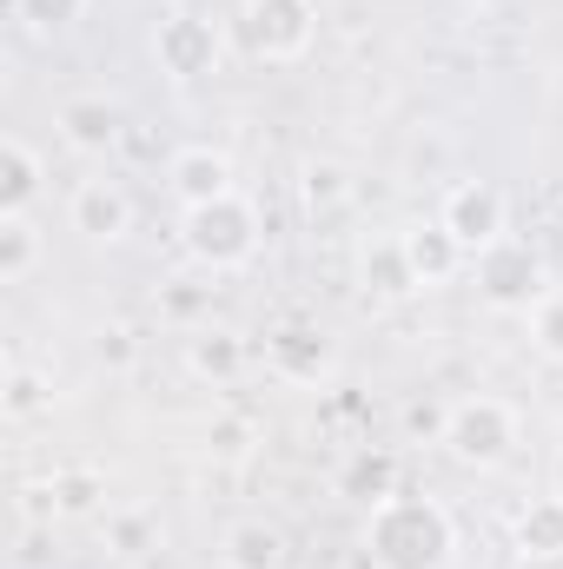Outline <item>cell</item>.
Segmentation results:
<instances>
[{
	"mask_svg": "<svg viewBox=\"0 0 563 569\" xmlns=\"http://www.w3.org/2000/svg\"><path fill=\"white\" fill-rule=\"evenodd\" d=\"M365 563L372 569H451L457 563V523L437 497L392 490L365 510Z\"/></svg>",
	"mask_w": 563,
	"mask_h": 569,
	"instance_id": "cell-1",
	"label": "cell"
},
{
	"mask_svg": "<svg viewBox=\"0 0 563 569\" xmlns=\"http://www.w3.org/2000/svg\"><path fill=\"white\" fill-rule=\"evenodd\" d=\"M259 206L246 199V192H226V199H213V206H192V212H179V246H186V259L192 266H206V272H239V266H253L259 259Z\"/></svg>",
	"mask_w": 563,
	"mask_h": 569,
	"instance_id": "cell-2",
	"label": "cell"
},
{
	"mask_svg": "<svg viewBox=\"0 0 563 569\" xmlns=\"http://www.w3.org/2000/svg\"><path fill=\"white\" fill-rule=\"evenodd\" d=\"M318 33V7L312 0H246L239 20H233V40L246 60H266V67H292L305 60Z\"/></svg>",
	"mask_w": 563,
	"mask_h": 569,
	"instance_id": "cell-3",
	"label": "cell"
},
{
	"mask_svg": "<svg viewBox=\"0 0 563 569\" xmlns=\"http://www.w3.org/2000/svg\"><path fill=\"white\" fill-rule=\"evenodd\" d=\"M471 272H477V298L491 311H524L531 318L544 305V291H551V266H544V252L531 239H497L491 252L471 259Z\"/></svg>",
	"mask_w": 563,
	"mask_h": 569,
	"instance_id": "cell-4",
	"label": "cell"
},
{
	"mask_svg": "<svg viewBox=\"0 0 563 569\" xmlns=\"http://www.w3.org/2000/svg\"><path fill=\"white\" fill-rule=\"evenodd\" d=\"M444 450L464 463V470H497L511 450H517V411L491 391H471L451 405L444 418Z\"/></svg>",
	"mask_w": 563,
	"mask_h": 569,
	"instance_id": "cell-5",
	"label": "cell"
},
{
	"mask_svg": "<svg viewBox=\"0 0 563 569\" xmlns=\"http://www.w3.org/2000/svg\"><path fill=\"white\" fill-rule=\"evenodd\" d=\"M152 60H159L166 80L192 87V80L219 73L226 33H219V20H206V13H192V7H166V13L152 20Z\"/></svg>",
	"mask_w": 563,
	"mask_h": 569,
	"instance_id": "cell-6",
	"label": "cell"
},
{
	"mask_svg": "<svg viewBox=\"0 0 563 569\" xmlns=\"http://www.w3.org/2000/svg\"><path fill=\"white\" fill-rule=\"evenodd\" d=\"M437 226L477 259V252H491L497 239H511V199H504L491 179H457V186H444Z\"/></svg>",
	"mask_w": 563,
	"mask_h": 569,
	"instance_id": "cell-7",
	"label": "cell"
},
{
	"mask_svg": "<svg viewBox=\"0 0 563 569\" xmlns=\"http://www.w3.org/2000/svg\"><path fill=\"white\" fill-rule=\"evenodd\" d=\"M67 219H73V232L80 239H93V246H120L127 232H134V192L120 186V179H80L73 186V199H67Z\"/></svg>",
	"mask_w": 563,
	"mask_h": 569,
	"instance_id": "cell-8",
	"label": "cell"
},
{
	"mask_svg": "<svg viewBox=\"0 0 563 569\" xmlns=\"http://www.w3.org/2000/svg\"><path fill=\"white\" fill-rule=\"evenodd\" d=\"M53 127H60V140L73 146V152H113V146L127 140L134 120H127V107L107 100V93H73V100H60Z\"/></svg>",
	"mask_w": 563,
	"mask_h": 569,
	"instance_id": "cell-9",
	"label": "cell"
},
{
	"mask_svg": "<svg viewBox=\"0 0 563 569\" xmlns=\"http://www.w3.org/2000/svg\"><path fill=\"white\" fill-rule=\"evenodd\" d=\"M166 186H172L179 212H192V206H213V199L239 192V186H233V159H226V152H213V146H179V152L166 159Z\"/></svg>",
	"mask_w": 563,
	"mask_h": 569,
	"instance_id": "cell-10",
	"label": "cell"
},
{
	"mask_svg": "<svg viewBox=\"0 0 563 569\" xmlns=\"http://www.w3.org/2000/svg\"><path fill=\"white\" fill-rule=\"evenodd\" d=\"M266 358H273V371L292 378V385H318L332 371V338L312 318H285L279 331L266 338Z\"/></svg>",
	"mask_w": 563,
	"mask_h": 569,
	"instance_id": "cell-11",
	"label": "cell"
},
{
	"mask_svg": "<svg viewBox=\"0 0 563 569\" xmlns=\"http://www.w3.org/2000/svg\"><path fill=\"white\" fill-rule=\"evenodd\" d=\"M186 371H192L199 385H239V371H246V338H239L233 325H199V331L186 338Z\"/></svg>",
	"mask_w": 563,
	"mask_h": 569,
	"instance_id": "cell-12",
	"label": "cell"
},
{
	"mask_svg": "<svg viewBox=\"0 0 563 569\" xmlns=\"http://www.w3.org/2000/svg\"><path fill=\"white\" fill-rule=\"evenodd\" d=\"M219 563L226 569H285V530L266 517H239L219 530Z\"/></svg>",
	"mask_w": 563,
	"mask_h": 569,
	"instance_id": "cell-13",
	"label": "cell"
},
{
	"mask_svg": "<svg viewBox=\"0 0 563 569\" xmlns=\"http://www.w3.org/2000/svg\"><path fill=\"white\" fill-rule=\"evenodd\" d=\"M40 186H47V159L20 133H7L0 140V212H33Z\"/></svg>",
	"mask_w": 563,
	"mask_h": 569,
	"instance_id": "cell-14",
	"label": "cell"
},
{
	"mask_svg": "<svg viewBox=\"0 0 563 569\" xmlns=\"http://www.w3.org/2000/svg\"><path fill=\"white\" fill-rule=\"evenodd\" d=\"M398 490V457L392 450H372V443H358L345 463H338V497H352V503H385Z\"/></svg>",
	"mask_w": 563,
	"mask_h": 569,
	"instance_id": "cell-15",
	"label": "cell"
},
{
	"mask_svg": "<svg viewBox=\"0 0 563 569\" xmlns=\"http://www.w3.org/2000/svg\"><path fill=\"white\" fill-rule=\"evenodd\" d=\"M405 239V259H412V272H418V284H451L457 272H464V246L431 219V226H412V232H398Z\"/></svg>",
	"mask_w": 563,
	"mask_h": 569,
	"instance_id": "cell-16",
	"label": "cell"
},
{
	"mask_svg": "<svg viewBox=\"0 0 563 569\" xmlns=\"http://www.w3.org/2000/svg\"><path fill=\"white\" fill-rule=\"evenodd\" d=\"M47 259V232L33 212H0V284H27Z\"/></svg>",
	"mask_w": 563,
	"mask_h": 569,
	"instance_id": "cell-17",
	"label": "cell"
},
{
	"mask_svg": "<svg viewBox=\"0 0 563 569\" xmlns=\"http://www.w3.org/2000/svg\"><path fill=\"white\" fill-rule=\"evenodd\" d=\"M358 279H365L372 298H412L418 291V272L405 259V239H372L365 259H358Z\"/></svg>",
	"mask_w": 563,
	"mask_h": 569,
	"instance_id": "cell-18",
	"label": "cell"
},
{
	"mask_svg": "<svg viewBox=\"0 0 563 569\" xmlns=\"http://www.w3.org/2000/svg\"><path fill=\"white\" fill-rule=\"evenodd\" d=\"M511 543H517V557H563V497H557V490L517 510Z\"/></svg>",
	"mask_w": 563,
	"mask_h": 569,
	"instance_id": "cell-19",
	"label": "cell"
},
{
	"mask_svg": "<svg viewBox=\"0 0 563 569\" xmlns=\"http://www.w3.org/2000/svg\"><path fill=\"white\" fill-rule=\"evenodd\" d=\"M352 192H358V186H352V172H345L338 159H305V172H298V199H305V212H338Z\"/></svg>",
	"mask_w": 563,
	"mask_h": 569,
	"instance_id": "cell-20",
	"label": "cell"
},
{
	"mask_svg": "<svg viewBox=\"0 0 563 569\" xmlns=\"http://www.w3.org/2000/svg\"><path fill=\"white\" fill-rule=\"evenodd\" d=\"M87 7H93V0H7V13H13L27 33H67V27L87 20Z\"/></svg>",
	"mask_w": 563,
	"mask_h": 569,
	"instance_id": "cell-21",
	"label": "cell"
},
{
	"mask_svg": "<svg viewBox=\"0 0 563 569\" xmlns=\"http://www.w3.org/2000/svg\"><path fill=\"white\" fill-rule=\"evenodd\" d=\"M47 405H53V385H47L40 371L13 365V371H7V385H0V411H7V418H40Z\"/></svg>",
	"mask_w": 563,
	"mask_h": 569,
	"instance_id": "cell-22",
	"label": "cell"
},
{
	"mask_svg": "<svg viewBox=\"0 0 563 569\" xmlns=\"http://www.w3.org/2000/svg\"><path fill=\"white\" fill-rule=\"evenodd\" d=\"M100 497H107L100 470H60L53 477V510L60 517H87V510H100Z\"/></svg>",
	"mask_w": 563,
	"mask_h": 569,
	"instance_id": "cell-23",
	"label": "cell"
},
{
	"mask_svg": "<svg viewBox=\"0 0 563 569\" xmlns=\"http://www.w3.org/2000/svg\"><path fill=\"white\" fill-rule=\"evenodd\" d=\"M206 450H213L219 463H246V457L259 450V425H253V418H213Z\"/></svg>",
	"mask_w": 563,
	"mask_h": 569,
	"instance_id": "cell-24",
	"label": "cell"
},
{
	"mask_svg": "<svg viewBox=\"0 0 563 569\" xmlns=\"http://www.w3.org/2000/svg\"><path fill=\"white\" fill-rule=\"evenodd\" d=\"M107 550H113V557H146V550H159V517H146V510L113 517V523H107Z\"/></svg>",
	"mask_w": 563,
	"mask_h": 569,
	"instance_id": "cell-25",
	"label": "cell"
},
{
	"mask_svg": "<svg viewBox=\"0 0 563 569\" xmlns=\"http://www.w3.org/2000/svg\"><path fill=\"white\" fill-rule=\"evenodd\" d=\"M531 345H537L551 365H563V291H544V305L531 311Z\"/></svg>",
	"mask_w": 563,
	"mask_h": 569,
	"instance_id": "cell-26",
	"label": "cell"
},
{
	"mask_svg": "<svg viewBox=\"0 0 563 569\" xmlns=\"http://www.w3.org/2000/svg\"><path fill=\"white\" fill-rule=\"evenodd\" d=\"M93 358H100L107 371H134V365H140V338H134L127 325H107V331L93 338Z\"/></svg>",
	"mask_w": 563,
	"mask_h": 569,
	"instance_id": "cell-27",
	"label": "cell"
},
{
	"mask_svg": "<svg viewBox=\"0 0 563 569\" xmlns=\"http://www.w3.org/2000/svg\"><path fill=\"white\" fill-rule=\"evenodd\" d=\"M444 418H451V405H412V411H405V430H412V437H431V443H444Z\"/></svg>",
	"mask_w": 563,
	"mask_h": 569,
	"instance_id": "cell-28",
	"label": "cell"
},
{
	"mask_svg": "<svg viewBox=\"0 0 563 569\" xmlns=\"http://www.w3.org/2000/svg\"><path fill=\"white\" fill-rule=\"evenodd\" d=\"M13 563H20V569H47V563H53V537H47V530H27Z\"/></svg>",
	"mask_w": 563,
	"mask_h": 569,
	"instance_id": "cell-29",
	"label": "cell"
},
{
	"mask_svg": "<svg viewBox=\"0 0 563 569\" xmlns=\"http://www.w3.org/2000/svg\"><path fill=\"white\" fill-rule=\"evenodd\" d=\"M199 305H206V291H192V284H172V291H166V311H172V318H192Z\"/></svg>",
	"mask_w": 563,
	"mask_h": 569,
	"instance_id": "cell-30",
	"label": "cell"
},
{
	"mask_svg": "<svg viewBox=\"0 0 563 569\" xmlns=\"http://www.w3.org/2000/svg\"><path fill=\"white\" fill-rule=\"evenodd\" d=\"M120 146H127V152H134V159H159V146L146 140L140 127H127V140H120Z\"/></svg>",
	"mask_w": 563,
	"mask_h": 569,
	"instance_id": "cell-31",
	"label": "cell"
},
{
	"mask_svg": "<svg viewBox=\"0 0 563 569\" xmlns=\"http://www.w3.org/2000/svg\"><path fill=\"white\" fill-rule=\"evenodd\" d=\"M517 569H563V557H517Z\"/></svg>",
	"mask_w": 563,
	"mask_h": 569,
	"instance_id": "cell-32",
	"label": "cell"
},
{
	"mask_svg": "<svg viewBox=\"0 0 563 569\" xmlns=\"http://www.w3.org/2000/svg\"><path fill=\"white\" fill-rule=\"evenodd\" d=\"M551 490L563 497V443H557V457H551Z\"/></svg>",
	"mask_w": 563,
	"mask_h": 569,
	"instance_id": "cell-33",
	"label": "cell"
},
{
	"mask_svg": "<svg viewBox=\"0 0 563 569\" xmlns=\"http://www.w3.org/2000/svg\"><path fill=\"white\" fill-rule=\"evenodd\" d=\"M471 7H477V13H497V7H511V0H471Z\"/></svg>",
	"mask_w": 563,
	"mask_h": 569,
	"instance_id": "cell-34",
	"label": "cell"
},
{
	"mask_svg": "<svg viewBox=\"0 0 563 569\" xmlns=\"http://www.w3.org/2000/svg\"><path fill=\"white\" fill-rule=\"evenodd\" d=\"M172 7H186V0H172Z\"/></svg>",
	"mask_w": 563,
	"mask_h": 569,
	"instance_id": "cell-35",
	"label": "cell"
}]
</instances>
